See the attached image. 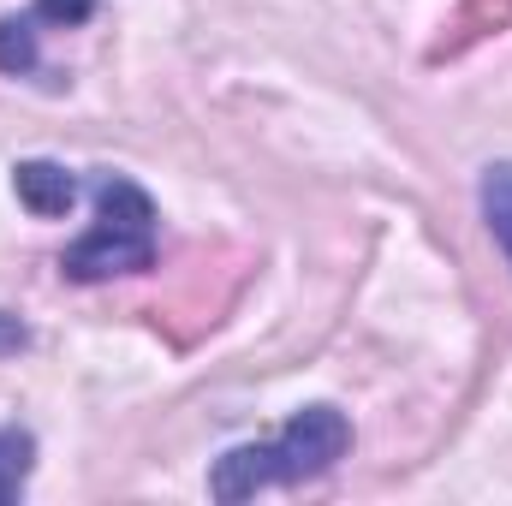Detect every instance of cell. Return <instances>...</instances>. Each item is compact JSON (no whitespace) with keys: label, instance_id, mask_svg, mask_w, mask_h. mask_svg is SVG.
I'll list each match as a JSON object with an SVG mask.
<instances>
[{"label":"cell","instance_id":"cell-1","mask_svg":"<svg viewBox=\"0 0 512 506\" xmlns=\"http://www.w3.org/2000/svg\"><path fill=\"white\" fill-rule=\"evenodd\" d=\"M346 447H352V423L334 405H304L274 441L221 453L209 471V495L215 501H251L256 489H274V483H310V477L334 471L346 459Z\"/></svg>","mask_w":512,"mask_h":506},{"label":"cell","instance_id":"cell-2","mask_svg":"<svg viewBox=\"0 0 512 506\" xmlns=\"http://www.w3.org/2000/svg\"><path fill=\"white\" fill-rule=\"evenodd\" d=\"M155 262V203L143 185L108 173L96 185V227L72 239L60 256L66 280H114V274H143Z\"/></svg>","mask_w":512,"mask_h":506},{"label":"cell","instance_id":"cell-3","mask_svg":"<svg viewBox=\"0 0 512 506\" xmlns=\"http://www.w3.org/2000/svg\"><path fill=\"white\" fill-rule=\"evenodd\" d=\"M12 197L36 215V221H60L78 203V179L60 161H18L12 167Z\"/></svg>","mask_w":512,"mask_h":506},{"label":"cell","instance_id":"cell-4","mask_svg":"<svg viewBox=\"0 0 512 506\" xmlns=\"http://www.w3.org/2000/svg\"><path fill=\"white\" fill-rule=\"evenodd\" d=\"M483 221H489V233L501 239V251L512 262V161H495V167H483Z\"/></svg>","mask_w":512,"mask_h":506},{"label":"cell","instance_id":"cell-5","mask_svg":"<svg viewBox=\"0 0 512 506\" xmlns=\"http://www.w3.org/2000/svg\"><path fill=\"white\" fill-rule=\"evenodd\" d=\"M30 459H36V441L24 429H0V506L18 501V489L30 477Z\"/></svg>","mask_w":512,"mask_h":506},{"label":"cell","instance_id":"cell-6","mask_svg":"<svg viewBox=\"0 0 512 506\" xmlns=\"http://www.w3.org/2000/svg\"><path fill=\"white\" fill-rule=\"evenodd\" d=\"M36 66V24L30 18H0V72L24 78Z\"/></svg>","mask_w":512,"mask_h":506},{"label":"cell","instance_id":"cell-7","mask_svg":"<svg viewBox=\"0 0 512 506\" xmlns=\"http://www.w3.org/2000/svg\"><path fill=\"white\" fill-rule=\"evenodd\" d=\"M90 12H96V0H36L42 24H84Z\"/></svg>","mask_w":512,"mask_h":506},{"label":"cell","instance_id":"cell-8","mask_svg":"<svg viewBox=\"0 0 512 506\" xmlns=\"http://www.w3.org/2000/svg\"><path fill=\"white\" fill-rule=\"evenodd\" d=\"M24 346H30V328L0 310V358H12V352H24Z\"/></svg>","mask_w":512,"mask_h":506}]
</instances>
